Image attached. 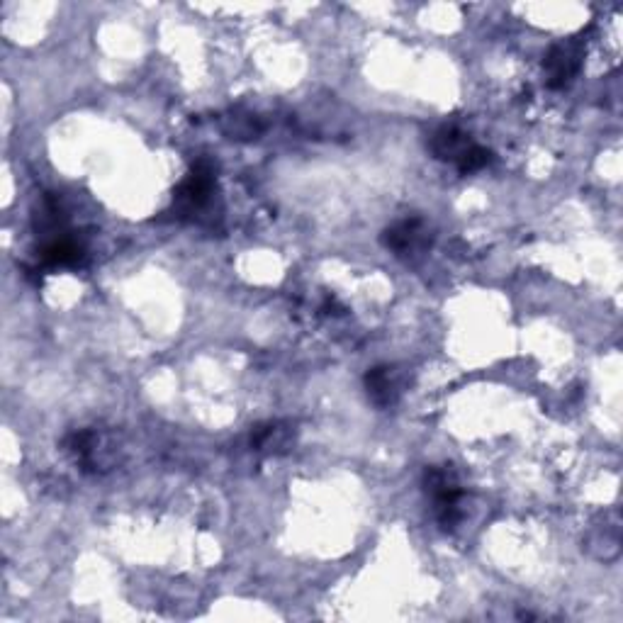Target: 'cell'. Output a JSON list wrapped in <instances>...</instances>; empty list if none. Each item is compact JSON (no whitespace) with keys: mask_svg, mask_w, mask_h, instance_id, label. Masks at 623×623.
<instances>
[{"mask_svg":"<svg viewBox=\"0 0 623 623\" xmlns=\"http://www.w3.org/2000/svg\"><path fill=\"white\" fill-rule=\"evenodd\" d=\"M431 241H434V234L422 217H404V220L387 227L383 234V244L397 256L424 254Z\"/></svg>","mask_w":623,"mask_h":623,"instance_id":"obj_2","label":"cell"},{"mask_svg":"<svg viewBox=\"0 0 623 623\" xmlns=\"http://www.w3.org/2000/svg\"><path fill=\"white\" fill-rule=\"evenodd\" d=\"M366 390L375 407L387 409L400 400V383L395 368L375 366L366 373Z\"/></svg>","mask_w":623,"mask_h":623,"instance_id":"obj_5","label":"cell"},{"mask_svg":"<svg viewBox=\"0 0 623 623\" xmlns=\"http://www.w3.org/2000/svg\"><path fill=\"white\" fill-rule=\"evenodd\" d=\"M492 161V151H487L485 147H480V144H473L468 151L463 154V159L458 161V171L463 173V176H468V173H475V171H482L487 164Z\"/></svg>","mask_w":623,"mask_h":623,"instance_id":"obj_8","label":"cell"},{"mask_svg":"<svg viewBox=\"0 0 623 623\" xmlns=\"http://www.w3.org/2000/svg\"><path fill=\"white\" fill-rule=\"evenodd\" d=\"M83 258V249L71 239H52L49 244H44L39 261L42 266L56 268V266H78Z\"/></svg>","mask_w":623,"mask_h":623,"instance_id":"obj_7","label":"cell"},{"mask_svg":"<svg viewBox=\"0 0 623 623\" xmlns=\"http://www.w3.org/2000/svg\"><path fill=\"white\" fill-rule=\"evenodd\" d=\"M212 190H215V166H212L210 161L202 159L193 166V171L188 173V178H185L181 188H178L176 193L178 207L185 212L200 210V207L207 205Z\"/></svg>","mask_w":623,"mask_h":623,"instance_id":"obj_3","label":"cell"},{"mask_svg":"<svg viewBox=\"0 0 623 623\" xmlns=\"http://www.w3.org/2000/svg\"><path fill=\"white\" fill-rule=\"evenodd\" d=\"M473 144L475 142L470 139V134H465L456 125H443L431 137V151H434L436 159L451 161V164H458L465 151L473 147Z\"/></svg>","mask_w":623,"mask_h":623,"instance_id":"obj_6","label":"cell"},{"mask_svg":"<svg viewBox=\"0 0 623 623\" xmlns=\"http://www.w3.org/2000/svg\"><path fill=\"white\" fill-rule=\"evenodd\" d=\"M580 64L582 54L575 42L555 44V47L546 54V61H543V69H546L548 74V86L555 88V91L570 86V81L575 78L577 71H580Z\"/></svg>","mask_w":623,"mask_h":623,"instance_id":"obj_4","label":"cell"},{"mask_svg":"<svg viewBox=\"0 0 623 623\" xmlns=\"http://www.w3.org/2000/svg\"><path fill=\"white\" fill-rule=\"evenodd\" d=\"M424 490L426 495L434 499L436 507V521L441 524L443 531H453L460 521V487L453 470L448 468H426L424 470Z\"/></svg>","mask_w":623,"mask_h":623,"instance_id":"obj_1","label":"cell"}]
</instances>
